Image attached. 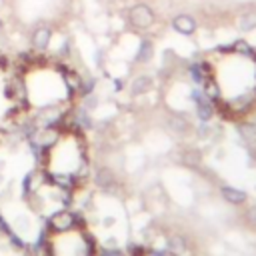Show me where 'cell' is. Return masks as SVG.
<instances>
[{
	"label": "cell",
	"mask_w": 256,
	"mask_h": 256,
	"mask_svg": "<svg viewBox=\"0 0 256 256\" xmlns=\"http://www.w3.org/2000/svg\"><path fill=\"white\" fill-rule=\"evenodd\" d=\"M128 20L134 28L138 30H148L154 22H156V14L154 10L146 4V2H136L134 6H130L128 10Z\"/></svg>",
	"instance_id": "6da1fadb"
},
{
	"label": "cell",
	"mask_w": 256,
	"mask_h": 256,
	"mask_svg": "<svg viewBox=\"0 0 256 256\" xmlns=\"http://www.w3.org/2000/svg\"><path fill=\"white\" fill-rule=\"evenodd\" d=\"M74 224H76V218L68 210H60V212L52 214V218H50V226L56 232H68L74 228Z\"/></svg>",
	"instance_id": "277c9868"
},
{
	"label": "cell",
	"mask_w": 256,
	"mask_h": 256,
	"mask_svg": "<svg viewBox=\"0 0 256 256\" xmlns=\"http://www.w3.org/2000/svg\"><path fill=\"white\" fill-rule=\"evenodd\" d=\"M102 256H122V252H118V250H104Z\"/></svg>",
	"instance_id": "4fadbf2b"
},
{
	"label": "cell",
	"mask_w": 256,
	"mask_h": 256,
	"mask_svg": "<svg viewBox=\"0 0 256 256\" xmlns=\"http://www.w3.org/2000/svg\"><path fill=\"white\" fill-rule=\"evenodd\" d=\"M52 42V30L48 24H38L34 30H32V36H30V44L36 52H46L48 46Z\"/></svg>",
	"instance_id": "7a4b0ae2"
},
{
	"label": "cell",
	"mask_w": 256,
	"mask_h": 256,
	"mask_svg": "<svg viewBox=\"0 0 256 256\" xmlns=\"http://www.w3.org/2000/svg\"><path fill=\"white\" fill-rule=\"evenodd\" d=\"M236 26H238V30H242V32L254 30V28H256V12H246V14H242V16L236 20Z\"/></svg>",
	"instance_id": "8fae6325"
},
{
	"label": "cell",
	"mask_w": 256,
	"mask_h": 256,
	"mask_svg": "<svg viewBox=\"0 0 256 256\" xmlns=\"http://www.w3.org/2000/svg\"><path fill=\"white\" fill-rule=\"evenodd\" d=\"M0 30H2V20H0Z\"/></svg>",
	"instance_id": "5bb4252c"
},
{
	"label": "cell",
	"mask_w": 256,
	"mask_h": 256,
	"mask_svg": "<svg viewBox=\"0 0 256 256\" xmlns=\"http://www.w3.org/2000/svg\"><path fill=\"white\" fill-rule=\"evenodd\" d=\"M238 134L246 144H256V124L252 122H244L238 126Z\"/></svg>",
	"instance_id": "30bf717a"
},
{
	"label": "cell",
	"mask_w": 256,
	"mask_h": 256,
	"mask_svg": "<svg viewBox=\"0 0 256 256\" xmlns=\"http://www.w3.org/2000/svg\"><path fill=\"white\" fill-rule=\"evenodd\" d=\"M196 114H198V118L202 122H208L214 116V108H212V104H210L208 98H202V100L196 102Z\"/></svg>",
	"instance_id": "9c48e42d"
},
{
	"label": "cell",
	"mask_w": 256,
	"mask_h": 256,
	"mask_svg": "<svg viewBox=\"0 0 256 256\" xmlns=\"http://www.w3.org/2000/svg\"><path fill=\"white\" fill-rule=\"evenodd\" d=\"M248 220H250V222H252V224H256V206H254V208H250V210H248Z\"/></svg>",
	"instance_id": "7c38bea8"
},
{
	"label": "cell",
	"mask_w": 256,
	"mask_h": 256,
	"mask_svg": "<svg viewBox=\"0 0 256 256\" xmlns=\"http://www.w3.org/2000/svg\"><path fill=\"white\" fill-rule=\"evenodd\" d=\"M172 28L182 36H192L198 28V22L192 14H176L172 18Z\"/></svg>",
	"instance_id": "3957f363"
},
{
	"label": "cell",
	"mask_w": 256,
	"mask_h": 256,
	"mask_svg": "<svg viewBox=\"0 0 256 256\" xmlns=\"http://www.w3.org/2000/svg\"><path fill=\"white\" fill-rule=\"evenodd\" d=\"M94 180L102 190H114V186H116V176L110 168H98Z\"/></svg>",
	"instance_id": "5b68a950"
},
{
	"label": "cell",
	"mask_w": 256,
	"mask_h": 256,
	"mask_svg": "<svg viewBox=\"0 0 256 256\" xmlns=\"http://www.w3.org/2000/svg\"><path fill=\"white\" fill-rule=\"evenodd\" d=\"M152 86H154L152 76L142 74V76L134 78V82H132V94H144V92H150V90H152Z\"/></svg>",
	"instance_id": "ba28073f"
},
{
	"label": "cell",
	"mask_w": 256,
	"mask_h": 256,
	"mask_svg": "<svg viewBox=\"0 0 256 256\" xmlns=\"http://www.w3.org/2000/svg\"><path fill=\"white\" fill-rule=\"evenodd\" d=\"M154 54V44L150 38H142L138 44V52H136V62H148Z\"/></svg>",
	"instance_id": "52a82bcc"
},
{
	"label": "cell",
	"mask_w": 256,
	"mask_h": 256,
	"mask_svg": "<svg viewBox=\"0 0 256 256\" xmlns=\"http://www.w3.org/2000/svg\"><path fill=\"white\" fill-rule=\"evenodd\" d=\"M220 194H222V198L226 200V202H230V204H244L246 202V192L242 190V188H236V186H222L220 188Z\"/></svg>",
	"instance_id": "8992f818"
}]
</instances>
